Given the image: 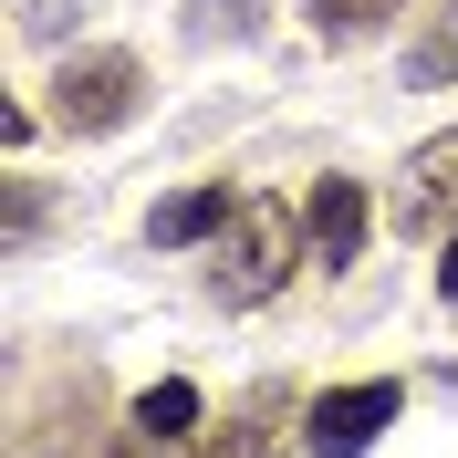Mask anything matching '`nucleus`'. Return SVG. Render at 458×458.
<instances>
[{
    "mask_svg": "<svg viewBox=\"0 0 458 458\" xmlns=\"http://www.w3.org/2000/svg\"><path fill=\"white\" fill-rule=\"evenodd\" d=\"M292 260H313L302 229H292V208L282 199H240V219L219 229V260H208V292H219L229 313H260L292 282Z\"/></svg>",
    "mask_w": 458,
    "mask_h": 458,
    "instance_id": "obj_1",
    "label": "nucleus"
},
{
    "mask_svg": "<svg viewBox=\"0 0 458 458\" xmlns=\"http://www.w3.org/2000/svg\"><path fill=\"white\" fill-rule=\"evenodd\" d=\"M136 105H146L136 53H73L53 73V125L63 136H114V125H136Z\"/></svg>",
    "mask_w": 458,
    "mask_h": 458,
    "instance_id": "obj_2",
    "label": "nucleus"
},
{
    "mask_svg": "<svg viewBox=\"0 0 458 458\" xmlns=\"http://www.w3.org/2000/svg\"><path fill=\"white\" fill-rule=\"evenodd\" d=\"M406 417V386L396 375H365V386H323L313 406H302V448L313 458H365L375 437Z\"/></svg>",
    "mask_w": 458,
    "mask_h": 458,
    "instance_id": "obj_3",
    "label": "nucleus"
},
{
    "mask_svg": "<svg viewBox=\"0 0 458 458\" xmlns=\"http://www.w3.org/2000/svg\"><path fill=\"white\" fill-rule=\"evenodd\" d=\"M437 219H458V125L428 136L396 177V229H437Z\"/></svg>",
    "mask_w": 458,
    "mask_h": 458,
    "instance_id": "obj_4",
    "label": "nucleus"
},
{
    "mask_svg": "<svg viewBox=\"0 0 458 458\" xmlns=\"http://www.w3.org/2000/svg\"><path fill=\"white\" fill-rule=\"evenodd\" d=\"M302 250H313L323 271H354V250H365V188H354V177H323V188H313Z\"/></svg>",
    "mask_w": 458,
    "mask_h": 458,
    "instance_id": "obj_5",
    "label": "nucleus"
},
{
    "mask_svg": "<svg viewBox=\"0 0 458 458\" xmlns=\"http://www.w3.org/2000/svg\"><path fill=\"white\" fill-rule=\"evenodd\" d=\"M229 219H240V188H177V199L146 219V240H157V250H188V240H219Z\"/></svg>",
    "mask_w": 458,
    "mask_h": 458,
    "instance_id": "obj_6",
    "label": "nucleus"
},
{
    "mask_svg": "<svg viewBox=\"0 0 458 458\" xmlns=\"http://www.w3.org/2000/svg\"><path fill=\"white\" fill-rule=\"evenodd\" d=\"M406 84H417V94L458 84V0H437L428 21H417V42H406Z\"/></svg>",
    "mask_w": 458,
    "mask_h": 458,
    "instance_id": "obj_7",
    "label": "nucleus"
},
{
    "mask_svg": "<svg viewBox=\"0 0 458 458\" xmlns=\"http://www.w3.org/2000/svg\"><path fill=\"white\" fill-rule=\"evenodd\" d=\"M136 437H146V448H177V437H199V386H188V375L146 386V396H136Z\"/></svg>",
    "mask_w": 458,
    "mask_h": 458,
    "instance_id": "obj_8",
    "label": "nucleus"
},
{
    "mask_svg": "<svg viewBox=\"0 0 458 458\" xmlns=\"http://www.w3.org/2000/svg\"><path fill=\"white\" fill-rule=\"evenodd\" d=\"M396 11H406V0H302L313 42H334V53H344V42H375V31L396 21Z\"/></svg>",
    "mask_w": 458,
    "mask_h": 458,
    "instance_id": "obj_9",
    "label": "nucleus"
},
{
    "mask_svg": "<svg viewBox=\"0 0 458 458\" xmlns=\"http://www.w3.org/2000/svg\"><path fill=\"white\" fill-rule=\"evenodd\" d=\"M271 417H292V396H282V386H260V396H250V417H229L219 458H271Z\"/></svg>",
    "mask_w": 458,
    "mask_h": 458,
    "instance_id": "obj_10",
    "label": "nucleus"
},
{
    "mask_svg": "<svg viewBox=\"0 0 458 458\" xmlns=\"http://www.w3.org/2000/svg\"><path fill=\"white\" fill-rule=\"evenodd\" d=\"M188 31H199V42H229V31H240V42H250L260 0H188Z\"/></svg>",
    "mask_w": 458,
    "mask_h": 458,
    "instance_id": "obj_11",
    "label": "nucleus"
},
{
    "mask_svg": "<svg viewBox=\"0 0 458 458\" xmlns=\"http://www.w3.org/2000/svg\"><path fill=\"white\" fill-rule=\"evenodd\" d=\"M31 229H42V188H31V177H11V250H21Z\"/></svg>",
    "mask_w": 458,
    "mask_h": 458,
    "instance_id": "obj_12",
    "label": "nucleus"
},
{
    "mask_svg": "<svg viewBox=\"0 0 458 458\" xmlns=\"http://www.w3.org/2000/svg\"><path fill=\"white\" fill-rule=\"evenodd\" d=\"M437 302L458 313V240H448V260H437Z\"/></svg>",
    "mask_w": 458,
    "mask_h": 458,
    "instance_id": "obj_13",
    "label": "nucleus"
}]
</instances>
